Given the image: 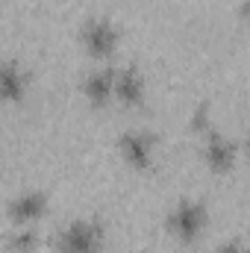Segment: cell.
<instances>
[{"instance_id":"5","label":"cell","mask_w":250,"mask_h":253,"mask_svg":"<svg viewBox=\"0 0 250 253\" xmlns=\"http://www.w3.org/2000/svg\"><path fill=\"white\" fill-rule=\"evenodd\" d=\"M44 209H47L44 191H21L9 203V215H12L15 224H33L36 218L44 215Z\"/></svg>"},{"instance_id":"6","label":"cell","mask_w":250,"mask_h":253,"mask_svg":"<svg viewBox=\"0 0 250 253\" xmlns=\"http://www.w3.org/2000/svg\"><path fill=\"white\" fill-rule=\"evenodd\" d=\"M115 68H94L83 77V91L91 103H106L112 94H115Z\"/></svg>"},{"instance_id":"14","label":"cell","mask_w":250,"mask_h":253,"mask_svg":"<svg viewBox=\"0 0 250 253\" xmlns=\"http://www.w3.org/2000/svg\"><path fill=\"white\" fill-rule=\"evenodd\" d=\"M248 150H250V135H248Z\"/></svg>"},{"instance_id":"7","label":"cell","mask_w":250,"mask_h":253,"mask_svg":"<svg viewBox=\"0 0 250 253\" xmlns=\"http://www.w3.org/2000/svg\"><path fill=\"white\" fill-rule=\"evenodd\" d=\"M203 156H206V162H209L215 171H227V168H233V162H236V144H233L227 135L209 129V132H206V144H203Z\"/></svg>"},{"instance_id":"2","label":"cell","mask_w":250,"mask_h":253,"mask_svg":"<svg viewBox=\"0 0 250 253\" xmlns=\"http://www.w3.org/2000/svg\"><path fill=\"white\" fill-rule=\"evenodd\" d=\"M206 224V206L200 200H191V197H183L171 212H168V230L183 239V242H191Z\"/></svg>"},{"instance_id":"12","label":"cell","mask_w":250,"mask_h":253,"mask_svg":"<svg viewBox=\"0 0 250 253\" xmlns=\"http://www.w3.org/2000/svg\"><path fill=\"white\" fill-rule=\"evenodd\" d=\"M218 253H248V245H242V242H224Z\"/></svg>"},{"instance_id":"3","label":"cell","mask_w":250,"mask_h":253,"mask_svg":"<svg viewBox=\"0 0 250 253\" xmlns=\"http://www.w3.org/2000/svg\"><path fill=\"white\" fill-rule=\"evenodd\" d=\"M80 39L91 56H109L118 47V27L106 18H88L80 30Z\"/></svg>"},{"instance_id":"9","label":"cell","mask_w":250,"mask_h":253,"mask_svg":"<svg viewBox=\"0 0 250 253\" xmlns=\"http://www.w3.org/2000/svg\"><path fill=\"white\" fill-rule=\"evenodd\" d=\"M27 83H30V77L18 62H6L0 68V94L6 100H18L27 91Z\"/></svg>"},{"instance_id":"10","label":"cell","mask_w":250,"mask_h":253,"mask_svg":"<svg viewBox=\"0 0 250 253\" xmlns=\"http://www.w3.org/2000/svg\"><path fill=\"white\" fill-rule=\"evenodd\" d=\"M36 242H39V236H36V230L30 227V224H18L15 227V233L9 236V245L15 248V251H33L36 248Z\"/></svg>"},{"instance_id":"1","label":"cell","mask_w":250,"mask_h":253,"mask_svg":"<svg viewBox=\"0 0 250 253\" xmlns=\"http://www.w3.org/2000/svg\"><path fill=\"white\" fill-rule=\"evenodd\" d=\"M100 245H103V227L94 218L71 221L56 233V248L62 253H100Z\"/></svg>"},{"instance_id":"8","label":"cell","mask_w":250,"mask_h":253,"mask_svg":"<svg viewBox=\"0 0 250 253\" xmlns=\"http://www.w3.org/2000/svg\"><path fill=\"white\" fill-rule=\"evenodd\" d=\"M115 94L124 103H138L144 97V74L135 65H124L115 74Z\"/></svg>"},{"instance_id":"4","label":"cell","mask_w":250,"mask_h":253,"mask_svg":"<svg viewBox=\"0 0 250 253\" xmlns=\"http://www.w3.org/2000/svg\"><path fill=\"white\" fill-rule=\"evenodd\" d=\"M153 132H147V129H126L121 132V138H118V147H121V156H124L129 165H135V168H144L150 159H153Z\"/></svg>"},{"instance_id":"13","label":"cell","mask_w":250,"mask_h":253,"mask_svg":"<svg viewBox=\"0 0 250 253\" xmlns=\"http://www.w3.org/2000/svg\"><path fill=\"white\" fill-rule=\"evenodd\" d=\"M245 15L250 18V0H245Z\"/></svg>"},{"instance_id":"11","label":"cell","mask_w":250,"mask_h":253,"mask_svg":"<svg viewBox=\"0 0 250 253\" xmlns=\"http://www.w3.org/2000/svg\"><path fill=\"white\" fill-rule=\"evenodd\" d=\"M191 124L197 126V129H206V132H209V126H212V124H209V109H206L203 103L194 109V115H191Z\"/></svg>"}]
</instances>
